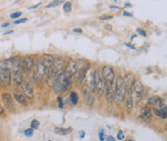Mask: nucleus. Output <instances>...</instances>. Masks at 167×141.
<instances>
[{
    "label": "nucleus",
    "mask_w": 167,
    "mask_h": 141,
    "mask_svg": "<svg viewBox=\"0 0 167 141\" xmlns=\"http://www.w3.org/2000/svg\"><path fill=\"white\" fill-rule=\"evenodd\" d=\"M136 32L139 33V35H141L143 37H147V33H146L143 29H136Z\"/></svg>",
    "instance_id": "f704fd0d"
},
{
    "label": "nucleus",
    "mask_w": 167,
    "mask_h": 141,
    "mask_svg": "<svg viewBox=\"0 0 167 141\" xmlns=\"http://www.w3.org/2000/svg\"><path fill=\"white\" fill-rule=\"evenodd\" d=\"M106 29L109 31H112V26H110V25H106Z\"/></svg>",
    "instance_id": "c03bdc74"
},
{
    "label": "nucleus",
    "mask_w": 167,
    "mask_h": 141,
    "mask_svg": "<svg viewBox=\"0 0 167 141\" xmlns=\"http://www.w3.org/2000/svg\"><path fill=\"white\" fill-rule=\"evenodd\" d=\"M126 96V88H125L124 79L122 76H116L115 81V101L121 103Z\"/></svg>",
    "instance_id": "f03ea898"
},
{
    "label": "nucleus",
    "mask_w": 167,
    "mask_h": 141,
    "mask_svg": "<svg viewBox=\"0 0 167 141\" xmlns=\"http://www.w3.org/2000/svg\"><path fill=\"white\" fill-rule=\"evenodd\" d=\"M90 70H91V66L88 65L86 67V69L78 75V78H77V84H78V86H82V85L84 84L85 80H86V77H87V75H88V73Z\"/></svg>",
    "instance_id": "a211bd4d"
},
{
    "label": "nucleus",
    "mask_w": 167,
    "mask_h": 141,
    "mask_svg": "<svg viewBox=\"0 0 167 141\" xmlns=\"http://www.w3.org/2000/svg\"><path fill=\"white\" fill-rule=\"evenodd\" d=\"M85 100H86V103L88 105H93V101H95V99H93L92 94H89V95H87V96H85Z\"/></svg>",
    "instance_id": "bb28decb"
},
{
    "label": "nucleus",
    "mask_w": 167,
    "mask_h": 141,
    "mask_svg": "<svg viewBox=\"0 0 167 141\" xmlns=\"http://www.w3.org/2000/svg\"><path fill=\"white\" fill-rule=\"evenodd\" d=\"M153 114L160 119H167V105L163 104L159 109H154Z\"/></svg>",
    "instance_id": "6ab92c4d"
},
{
    "label": "nucleus",
    "mask_w": 167,
    "mask_h": 141,
    "mask_svg": "<svg viewBox=\"0 0 167 141\" xmlns=\"http://www.w3.org/2000/svg\"><path fill=\"white\" fill-rule=\"evenodd\" d=\"M11 84V70L7 68L5 61H0V86L7 87Z\"/></svg>",
    "instance_id": "7ed1b4c3"
},
{
    "label": "nucleus",
    "mask_w": 167,
    "mask_h": 141,
    "mask_svg": "<svg viewBox=\"0 0 167 141\" xmlns=\"http://www.w3.org/2000/svg\"><path fill=\"white\" fill-rule=\"evenodd\" d=\"M73 77L71 74L67 72H62L56 78V81L55 83V86H53V91L56 94H62L65 91L69 90L70 87L72 86V80Z\"/></svg>",
    "instance_id": "f257e3e1"
},
{
    "label": "nucleus",
    "mask_w": 167,
    "mask_h": 141,
    "mask_svg": "<svg viewBox=\"0 0 167 141\" xmlns=\"http://www.w3.org/2000/svg\"><path fill=\"white\" fill-rule=\"evenodd\" d=\"M1 100H2V102H3L4 106H5L8 111H14L16 104H14V99L11 94H9V93H7V92L2 93Z\"/></svg>",
    "instance_id": "9d476101"
},
{
    "label": "nucleus",
    "mask_w": 167,
    "mask_h": 141,
    "mask_svg": "<svg viewBox=\"0 0 167 141\" xmlns=\"http://www.w3.org/2000/svg\"><path fill=\"white\" fill-rule=\"evenodd\" d=\"M106 141H115V138L113 137V136H108V137L106 138Z\"/></svg>",
    "instance_id": "4c0bfd02"
},
{
    "label": "nucleus",
    "mask_w": 167,
    "mask_h": 141,
    "mask_svg": "<svg viewBox=\"0 0 167 141\" xmlns=\"http://www.w3.org/2000/svg\"><path fill=\"white\" fill-rule=\"evenodd\" d=\"M9 23H5V24H3V25H2V26H1V28H6V27H8V26H9Z\"/></svg>",
    "instance_id": "37998d69"
},
{
    "label": "nucleus",
    "mask_w": 167,
    "mask_h": 141,
    "mask_svg": "<svg viewBox=\"0 0 167 141\" xmlns=\"http://www.w3.org/2000/svg\"><path fill=\"white\" fill-rule=\"evenodd\" d=\"M60 3H63V1H53V2H51L50 4H48V5L46 6V7H53V6H58V5H60Z\"/></svg>",
    "instance_id": "473e14b6"
},
{
    "label": "nucleus",
    "mask_w": 167,
    "mask_h": 141,
    "mask_svg": "<svg viewBox=\"0 0 167 141\" xmlns=\"http://www.w3.org/2000/svg\"><path fill=\"white\" fill-rule=\"evenodd\" d=\"M123 141H124V140H123ZM126 141H133V140H126Z\"/></svg>",
    "instance_id": "8fccbe9b"
},
{
    "label": "nucleus",
    "mask_w": 167,
    "mask_h": 141,
    "mask_svg": "<svg viewBox=\"0 0 167 141\" xmlns=\"http://www.w3.org/2000/svg\"><path fill=\"white\" fill-rule=\"evenodd\" d=\"M148 104H149L150 106H154L155 109H159V107H161L162 105H163V100H162V98H160L159 96H153L151 97V98H149Z\"/></svg>",
    "instance_id": "aec40b11"
},
{
    "label": "nucleus",
    "mask_w": 167,
    "mask_h": 141,
    "mask_svg": "<svg viewBox=\"0 0 167 141\" xmlns=\"http://www.w3.org/2000/svg\"><path fill=\"white\" fill-rule=\"evenodd\" d=\"M103 72H104V76H105V80H106V87L110 86V87H114L115 86V81H116V75L115 72L113 70L112 67L110 66H106L103 68Z\"/></svg>",
    "instance_id": "0eeeda50"
},
{
    "label": "nucleus",
    "mask_w": 167,
    "mask_h": 141,
    "mask_svg": "<svg viewBox=\"0 0 167 141\" xmlns=\"http://www.w3.org/2000/svg\"><path fill=\"white\" fill-rule=\"evenodd\" d=\"M65 72L69 73V74H71L72 76H75V75L77 74V69H76V61H73V59H70V61H68V63H66V66H65Z\"/></svg>",
    "instance_id": "f3484780"
},
{
    "label": "nucleus",
    "mask_w": 167,
    "mask_h": 141,
    "mask_svg": "<svg viewBox=\"0 0 167 141\" xmlns=\"http://www.w3.org/2000/svg\"><path fill=\"white\" fill-rule=\"evenodd\" d=\"M69 98H70V102L72 103L73 105H76L79 101V97L75 91H71L70 95H69Z\"/></svg>",
    "instance_id": "b1692460"
},
{
    "label": "nucleus",
    "mask_w": 167,
    "mask_h": 141,
    "mask_svg": "<svg viewBox=\"0 0 167 141\" xmlns=\"http://www.w3.org/2000/svg\"><path fill=\"white\" fill-rule=\"evenodd\" d=\"M95 74H97V70L92 69L89 70L88 75H87V78H86V83L88 85L89 89H90L91 93L95 92Z\"/></svg>",
    "instance_id": "4468645a"
},
{
    "label": "nucleus",
    "mask_w": 167,
    "mask_h": 141,
    "mask_svg": "<svg viewBox=\"0 0 167 141\" xmlns=\"http://www.w3.org/2000/svg\"><path fill=\"white\" fill-rule=\"evenodd\" d=\"M21 16H22V12H21V11L14 12V13L10 14V18H12V20H16V18H20Z\"/></svg>",
    "instance_id": "c85d7f7f"
},
{
    "label": "nucleus",
    "mask_w": 167,
    "mask_h": 141,
    "mask_svg": "<svg viewBox=\"0 0 167 141\" xmlns=\"http://www.w3.org/2000/svg\"><path fill=\"white\" fill-rule=\"evenodd\" d=\"M14 99L21 105H27V103H28V98L20 89H14Z\"/></svg>",
    "instance_id": "f8f14e48"
},
{
    "label": "nucleus",
    "mask_w": 167,
    "mask_h": 141,
    "mask_svg": "<svg viewBox=\"0 0 167 141\" xmlns=\"http://www.w3.org/2000/svg\"><path fill=\"white\" fill-rule=\"evenodd\" d=\"M3 113H4V109L1 106V105H0V117H1V116L3 115Z\"/></svg>",
    "instance_id": "a19ab883"
},
{
    "label": "nucleus",
    "mask_w": 167,
    "mask_h": 141,
    "mask_svg": "<svg viewBox=\"0 0 167 141\" xmlns=\"http://www.w3.org/2000/svg\"><path fill=\"white\" fill-rule=\"evenodd\" d=\"M24 83V72L21 68L11 70V84L14 87H20Z\"/></svg>",
    "instance_id": "6e6552de"
},
{
    "label": "nucleus",
    "mask_w": 167,
    "mask_h": 141,
    "mask_svg": "<svg viewBox=\"0 0 167 141\" xmlns=\"http://www.w3.org/2000/svg\"><path fill=\"white\" fill-rule=\"evenodd\" d=\"M135 37H136V35H132V36H131V40H132V39H134Z\"/></svg>",
    "instance_id": "de8ad7c7"
},
{
    "label": "nucleus",
    "mask_w": 167,
    "mask_h": 141,
    "mask_svg": "<svg viewBox=\"0 0 167 141\" xmlns=\"http://www.w3.org/2000/svg\"><path fill=\"white\" fill-rule=\"evenodd\" d=\"M133 98L132 95H131V92H127L126 93V101H125V105H126V109L128 111H131L133 109Z\"/></svg>",
    "instance_id": "4be33fe9"
},
{
    "label": "nucleus",
    "mask_w": 167,
    "mask_h": 141,
    "mask_svg": "<svg viewBox=\"0 0 167 141\" xmlns=\"http://www.w3.org/2000/svg\"><path fill=\"white\" fill-rule=\"evenodd\" d=\"M131 95H132L133 102L139 103L141 100L144 95V85L139 80H136L133 84V87L131 89Z\"/></svg>",
    "instance_id": "423d86ee"
},
{
    "label": "nucleus",
    "mask_w": 167,
    "mask_h": 141,
    "mask_svg": "<svg viewBox=\"0 0 167 141\" xmlns=\"http://www.w3.org/2000/svg\"><path fill=\"white\" fill-rule=\"evenodd\" d=\"M22 91L25 95H26L27 98L32 99L34 97V87L31 84L30 82L26 81L22 84Z\"/></svg>",
    "instance_id": "ddd939ff"
},
{
    "label": "nucleus",
    "mask_w": 167,
    "mask_h": 141,
    "mask_svg": "<svg viewBox=\"0 0 167 141\" xmlns=\"http://www.w3.org/2000/svg\"><path fill=\"white\" fill-rule=\"evenodd\" d=\"M25 135L27 136V137H31V136H33V133H34V130L32 129V128H29V129H26L25 130Z\"/></svg>",
    "instance_id": "cd10ccee"
},
{
    "label": "nucleus",
    "mask_w": 167,
    "mask_h": 141,
    "mask_svg": "<svg viewBox=\"0 0 167 141\" xmlns=\"http://www.w3.org/2000/svg\"><path fill=\"white\" fill-rule=\"evenodd\" d=\"M123 16H132V14H131V13H129V12L123 11Z\"/></svg>",
    "instance_id": "ea45409f"
},
{
    "label": "nucleus",
    "mask_w": 167,
    "mask_h": 141,
    "mask_svg": "<svg viewBox=\"0 0 167 141\" xmlns=\"http://www.w3.org/2000/svg\"><path fill=\"white\" fill-rule=\"evenodd\" d=\"M106 90V80L104 76L103 68L97 70L95 74V91L99 95H103Z\"/></svg>",
    "instance_id": "39448f33"
},
{
    "label": "nucleus",
    "mask_w": 167,
    "mask_h": 141,
    "mask_svg": "<svg viewBox=\"0 0 167 141\" xmlns=\"http://www.w3.org/2000/svg\"><path fill=\"white\" fill-rule=\"evenodd\" d=\"M124 83H125V88H126V93L127 92H131V89L133 87V84L135 82V79H134V76L132 74H127L126 76L124 77Z\"/></svg>",
    "instance_id": "dca6fc26"
},
{
    "label": "nucleus",
    "mask_w": 167,
    "mask_h": 141,
    "mask_svg": "<svg viewBox=\"0 0 167 141\" xmlns=\"http://www.w3.org/2000/svg\"><path fill=\"white\" fill-rule=\"evenodd\" d=\"M125 6H129V7H130L131 4H130V3H126V4H125Z\"/></svg>",
    "instance_id": "09e8293b"
},
{
    "label": "nucleus",
    "mask_w": 167,
    "mask_h": 141,
    "mask_svg": "<svg viewBox=\"0 0 167 141\" xmlns=\"http://www.w3.org/2000/svg\"><path fill=\"white\" fill-rule=\"evenodd\" d=\"M11 33H14V31H11V30H10V31H7V32H5V33H4V35H8V34H11Z\"/></svg>",
    "instance_id": "49530a36"
},
{
    "label": "nucleus",
    "mask_w": 167,
    "mask_h": 141,
    "mask_svg": "<svg viewBox=\"0 0 167 141\" xmlns=\"http://www.w3.org/2000/svg\"><path fill=\"white\" fill-rule=\"evenodd\" d=\"M32 70H33V72H32V79H33V81H34L35 83H37V84L41 83L42 79L44 78L47 74H48L47 70L43 67V65L39 61H37V63H35V65H34V67H33Z\"/></svg>",
    "instance_id": "20e7f679"
},
{
    "label": "nucleus",
    "mask_w": 167,
    "mask_h": 141,
    "mask_svg": "<svg viewBox=\"0 0 167 141\" xmlns=\"http://www.w3.org/2000/svg\"><path fill=\"white\" fill-rule=\"evenodd\" d=\"M41 3H42V2H39L38 4H36V5H34V6H32V7H31V9H34V8H36V7H38L39 5H41Z\"/></svg>",
    "instance_id": "79ce46f5"
},
{
    "label": "nucleus",
    "mask_w": 167,
    "mask_h": 141,
    "mask_svg": "<svg viewBox=\"0 0 167 141\" xmlns=\"http://www.w3.org/2000/svg\"><path fill=\"white\" fill-rule=\"evenodd\" d=\"M63 9H64L65 12H70L72 10V3L70 1L65 2L64 5H63Z\"/></svg>",
    "instance_id": "393cba45"
},
{
    "label": "nucleus",
    "mask_w": 167,
    "mask_h": 141,
    "mask_svg": "<svg viewBox=\"0 0 167 141\" xmlns=\"http://www.w3.org/2000/svg\"><path fill=\"white\" fill-rule=\"evenodd\" d=\"M89 65V63L86 59H78L76 61V69H77V74H80L83 70L86 69V67Z\"/></svg>",
    "instance_id": "412c9836"
},
{
    "label": "nucleus",
    "mask_w": 167,
    "mask_h": 141,
    "mask_svg": "<svg viewBox=\"0 0 167 141\" xmlns=\"http://www.w3.org/2000/svg\"><path fill=\"white\" fill-rule=\"evenodd\" d=\"M125 46H127V47H129V48H131V49H136L135 48L133 45H131L130 43H125Z\"/></svg>",
    "instance_id": "e433bc0d"
},
{
    "label": "nucleus",
    "mask_w": 167,
    "mask_h": 141,
    "mask_svg": "<svg viewBox=\"0 0 167 141\" xmlns=\"http://www.w3.org/2000/svg\"><path fill=\"white\" fill-rule=\"evenodd\" d=\"M27 22H28V18H21V20H14V25H20V24H23V23H27Z\"/></svg>",
    "instance_id": "2f4dec72"
},
{
    "label": "nucleus",
    "mask_w": 167,
    "mask_h": 141,
    "mask_svg": "<svg viewBox=\"0 0 167 141\" xmlns=\"http://www.w3.org/2000/svg\"><path fill=\"white\" fill-rule=\"evenodd\" d=\"M58 107H63V106H64V102H63L62 96H58Z\"/></svg>",
    "instance_id": "c9c22d12"
},
{
    "label": "nucleus",
    "mask_w": 167,
    "mask_h": 141,
    "mask_svg": "<svg viewBox=\"0 0 167 141\" xmlns=\"http://www.w3.org/2000/svg\"><path fill=\"white\" fill-rule=\"evenodd\" d=\"M30 126H31V128H32L33 130H34V129H38L39 126H40V122H39L38 120H32Z\"/></svg>",
    "instance_id": "a878e982"
},
{
    "label": "nucleus",
    "mask_w": 167,
    "mask_h": 141,
    "mask_svg": "<svg viewBox=\"0 0 167 141\" xmlns=\"http://www.w3.org/2000/svg\"><path fill=\"white\" fill-rule=\"evenodd\" d=\"M73 131L72 128H60V127H56L55 128V132L58 135H68L70 134L71 132Z\"/></svg>",
    "instance_id": "5701e85b"
},
{
    "label": "nucleus",
    "mask_w": 167,
    "mask_h": 141,
    "mask_svg": "<svg viewBox=\"0 0 167 141\" xmlns=\"http://www.w3.org/2000/svg\"><path fill=\"white\" fill-rule=\"evenodd\" d=\"M84 131H80V137L81 138H83V137H84Z\"/></svg>",
    "instance_id": "a18cd8bd"
},
{
    "label": "nucleus",
    "mask_w": 167,
    "mask_h": 141,
    "mask_svg": "<svg viewBox=\"0 0 167 141\" xmlns=\"http://www.w3.org/2000/svg\"><path fill=\"white\" fill-rule=\"evenodd\" d=\"M166 130H167V123H166Z\"/></svg>",
    "instance_id": "3c124183"
},
{
    "label": "nucleus",
    "mask_w": 167,
    "mask_h": 141,
    "mask_svg": "<svg viewBox=\"0 0 167 141\" xmlns=\"http://www.w3.org/2000/svg\"><path fill=\"white\" fill-rule=\"evenodd\" d=\"M35 65V59L33 55H26L21 61V69L24 73H30Z\"/></svg>",
    "instance_id": "1a4fd4ad"
},
{
    "label": "nucleus",
    "mask_w": 167,
    "mask_h": 141,
    "mask_svg": "<svg viewBox=\"0 0 167 141\" xmlns=\"http://www.w3.org/2000/svg\"><path fill=\"white\" fill-rule=\"evenodd\" d=\"M117 139H119V140H121V141H123V139H124V134H123V132L121 131H118V133H117Z\"/></svg>",
    "instance_id": "72a5a7b5"
},
{
    "label": "nucleus",
    "mask_w": 167,
    "mask_h": 141,
    "mask_svg": "<svg viewBox=\"0 0 167 141\" xmlns=\"http://www.w3.org/2000/svg\"><path fill=\"white\" fill-rule=\"evenodd\" d=\"M139 118L141 120H143L144 122H150L153 118V113L150 106H144L139 111Z\"/></svg>",
    "instance_id": "2eb2a0df"
},
{
    "label": "nucleus",
    "mask_w": 167,
    "mask_h": 141,
    "mask_svg": "<svg viewBox=\"0 0 167 141\" xmlns=\"http://www.w3.org/2000/svg\"><path fill=\"white\" fill-rule=\"evenodd\" d=\"M99 138L101 141L106 140V134H105V131H104V130H101V131L99 132Z\"/></svg>",
    "instance_id": "7c9ffc66"
},
{
    "label": "nucleus",
    "mask_w": 167,
    "mask_h": 141,
    "mask_svg": "<svg viewBox=\"0 0 167 141\" xmlns=\"http://www.w3.org/2000/svg\"><path fill=\"white\" fill-rule=\"evenodd\" d=\"M73 32H76V33H82V29H73Z\"/></svg>",
    "instance_id": "58836bf2"
},
{
    "label": "nucleus",
    "mask_w": 167,
    "mask_h": 141,
    "mask_svg": "<svg viewBox=\"0 0 167 141\" xmlns=\"http://www.w3.org/2000/svg\"><path fill=\"white\" fill-rule=\"evenodd\" d=\"M113 18V16H109V14H104V16H99V20H112Z\"/></svg>",
    "instance_id": "c756f323"
},
{
    "label": "nucleus",
    "mask_w": 167,
    "mask_h": 141,
    "mask_svg": "<svg viewBox=\"0 0 167 141\" xmlns=\"http://www.w3.org/2000/svg\"><path fill=\"white\" fill-rule=\"evenodd\" d=\"M60 70H58V69H55V67H51V69L49 70L48 74L46 75V84L48 87H53L55 86V83L56 81V78L60 74Z\"/></svg>",
    "instance_id": "9b49d317"
}]
</instances>
